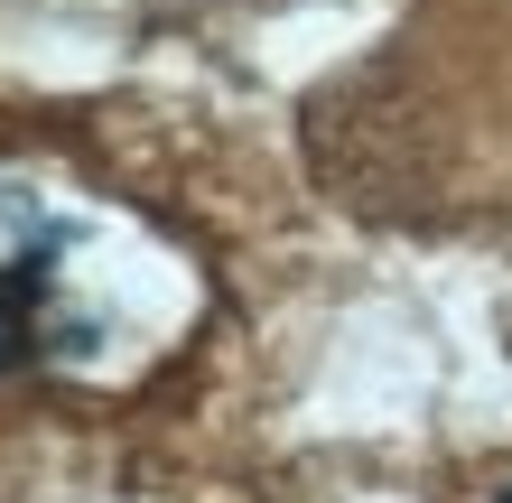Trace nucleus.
I'll use <instances>...</instances> for the list:
<instances>
[{"instance_id": "f257e3e1", "label": "nucleus", "mask_w": 512, "mask_h": 503, "mask_svg": "<svg viewBox=\"0 0 512 503\" xmlns=\"http://www.w3.org/2000/svg\"><path fill=\"white\" fill-rule=\"evenodd\" d=\"M47 345V261H10L0 271V364H28Z\"/></svg>"}, {"instance_id": "f03ea898", "label": "nucleus", "mask_w": 512, "mask_h": 503, "mask_svg": "<svg viewBox=\"0 0 512 503\" xmlns=\"http://www.w3.org/2000/svg\"><path fill=\"white\" fill-rule=\"evenodd\" d=\"M503 503H512V494H503Z\"/></svg>"}]
</instances>
